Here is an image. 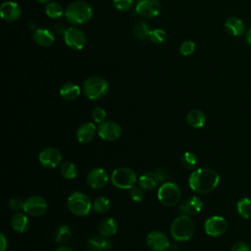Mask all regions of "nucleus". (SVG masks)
I'll return each instance as SVG.
<instances>
[{
	"mask_svg": "<svg viewBox=\"0 0 251 251\" xmlns=\"http://www.w3.org/2000/svg\"><path fill=\"white\" fill-rule=\"evenodd\" d=\"M157 196L159 201L167 207L177 204L180 200V189L175 182H163L158 189Z\"/></svg>",
	"mask_w": 251,
	"mask_h": 251,
	"instance_id": "0eeeda50",
	"label": "nucleus"
},
{
	"mask_svg": "<svg viewBox=\"0 0 251 251\" xmlns=\"http://www.w3.org/2000/svg\"><path fill=\"white\" fill-rule=\"evenodd\" d=\"M204 228L207 234L211 236H220L224 234L227 228V223L221 216H213L206 220Z\"/></svg>",
	"mask_w": 251,
	"mask_h": 251,
	"instance_id": "4468645a",
	"label": "nucleus"
},
{
	"mask_svg": "<svg viewBox=\"0 0 251 251\" xmlns=\"http://www.w3.org/2000/svg\"><path fill=\"white\" fill-rule=\"evenodd\" d=\"M48 209L47 201L38 195L30 196L25 200L24 212L31 217L43 216Z\"/></svg>",
	"mask_w": 251,
	"mask_h": 251,
	"instance_id": "6e6552de",
	"label": "nucleus"
},
{
	"mask_svg": "<svg viewBox=\"0 0 251 251\" xmlns=\"http://www.w3.org/2000/svg\"><path fill=\"white\" fill-rule=\"evenodd\" d=\"M112 241L105 236L96 235L92 236L87 241L89 251H108L112 248Z\"/></svg>",
	"mask_w": 251,
	"mask_h": 251,
	"instance_id": "aec40b11",
	"label": "nucleus"
},
{
	"mask_svg": "<svg viewBox=\"0 0 251 251\" xmlns=\"http://www.w3.org/2000/svg\"><path fill=\"white\" fill-rule=\"evenodd\" d=\"M55 251H73L70 247H67V246H64V245H62V246H60V247H58Z\"/></svg>",
	"mask_w": 251,
	"mask_h": 251,
	"instance_id": "37998d69",
	"label": "nucleus"
},
{
	"mask_svg": "<svg viewBox=\"0 0 251 251\" xmlns=\"http://www.w3.org/2000/svg\"><path fill=\"white\" fill-rule=\"evenodd\" d=\"M225 29L230 35L239 36L245 32V25L239 18L230 17L225 22Z\"/></svg>",
	"mask_w": 251,
	"mask_h": 251,
	"instance_id": "412c9836",
	"label": "nucleus"
},
{
	"mask_svg": "<svg viewBox=\"0 0 251 251\" xmlns=\"http://www.w3.org/2000/svg\"><path fill=\"white\" fill-rule=\"evenodd\" d=\"M39 3H41V4H48L49 2H51L52 0H37Z\"/></svg>",
	"mask_w": 251,
	"mask_h": 251,
	"instance_id": "a18cd8bd",
	"label": "nucleus"
},
{
	"mask_svg": "<svg viewBox=\"0 0 251 251\" xmlns=\"http://www.w3.org/2000/svg\"><path fill=\"white\" fill-rule=\"evenodd\" d=\"M156 174H157L158 176H159L160 182H165V180H166L167 177H168V173H167V171H166L164 168H159V169H157Z\"/></svg>",
	"mask_w": 251,
	"mask_h": 251,
	"instance_id": "a19ab883",
	"label": "nucleus"
},
{
	"mask_svg": "<svg viewBox=\"0 0 251 251\" xmlns=\"http://www.w3.org/2000/svg\"><path fill=\"white\" fill-rule=\"evenodd\" d=\"M109 181V176L103 168H94L92 169L87 176L86 182L93 189H100L104 187Z\"/></svg>",
	"mask_w": 251,
	"mask_h": 251,
	"instance_id": "2eb2a0df",
	"label": "nucleus"
},
{
	"mask_svg": "<svg viewBox=\"0 0 251 251\" xmlns=\"http://www.w3.org/2000/svg\"><path fill=\"white\" fill-rule=\"evenodd\" d=\"M0 241H1V248H0V251H5L6 247H7V239H6V236L3 232L0 233Z\"/></svg>",
	"mask_w": 251,
	"mask_h": 251,
	"instance_id": "79ce46f5",
	"label": "nucleus"
},
{
	"mask_svg": "<svg viewBox=\"0 0 251 251\" xmlns=\"http://www.w3.org/2000/svg\"><path fill=\"white\" fill-rule=\"evenodd\" d=\"M22 14L21 7L13 1L3 2L0 7V16L6 22H15Z\"/></svg>",
	"mask_w": 251,
	"mask_h": 251,
	"instance_id": "dca6fc26",
	"label": "nucleus"
},
{
	"mask_svg": "<svg viewBox=\"0 0 251 251\" xmlns=\"http://www.w3.org/2000/svg\"><path fill=\"white\" fill-rule=\"evenodd\" d=\"M38 161L43 168L53 169L61 164L62 154L57 148L47 147L40 151L38 155Z\"/></svg>",
	"mask_w": 251,
	"mask_h": 251,
	"instance_id": "9b49d317",
	"label": "nucleus"
},
{
	"mask_svg": "<svg viewBox=\"0 0 251 251\" xmlns=\"http://www.w3.org/2000/svg\"><path fill=\"white\" fill-rule=\"evenodd\" d=\"M181 164L184 168L192 170L197 165V156L193 152H185L181 156Z\"/></svg>",
	"mask_w": 251,
	"mask_h": 251,
	"instance_id": "473e14b6",
	"label": "nucleus"
},
{
	"mask_svg": "<svg viewBox=\"0 0 251 251\" xmlns=\"http://www.w3.org/2000/svg\"><path fill=\"white\" fill-rule=\"evenodd\" d=\"M64 15L70 24L78 25L87 23L92 18L93 10L87 2L77 0L67 6Z\"/></svg>",
	"mask_w": 251,
	"mask_h": 251,
	"instance_id": "f03ea898",
	"label": "nucleus"
},
{
	"mask_svg": "<svg viewBox=\"0 0 251 251\" xmlns=\"http://www.w3.org/2000/svg\"><path fill=\"white\" fill-rule=\"evenodd\" d=\"M64 40L68 47L73 50H81L86 44V36L77 27H69L64 31Z\"/></svg>",
	"mask_w": 251,
	"mask_h": 251,
	"instance_id": "1a4fd4ad",
	"label": "nucleus"
},
{
	"mask_svg": "<svg viewBox=\"0 0 251 251\" xmlns=\"http://www.w3.org/2000/svg\"><path fill=\"white\" fill-rule=\"evenodd\" d=\"M133 0H113V6L116 10L121 12L128 11L132 8Z\"/></svg>",
	"mask_w": 251,
	"mask_h": 251,
	"instance_id": "c9c22d12",
	"label": "nucleus"
},
{
	"mask_svg": "<svg viewBox=\"0 0 251 251\" xmlns=\"http://www.w3.org/2000/svg\"><path fill=\"white\" fill-rule=\"evenodd\" d=\"M106 117H107V113L106 111L101 108V107H96L92 110L91 112V118L92 120L95 122V123H98V124H101L103 122H105L106 120Z\"/></svg>",
	"mask_w": 251,
	"mask_h": 251,
	"instance_id": "e433bc0d",
	"label": "nucleus"
},
{
	"mask_svg": "<svg viewBox=\"0 0 251 251\" xmlns=\"http://www.w3.org/2000/svg\"><path fill=\"white\" fill-rule=\"evenodd\" d=\"M186 122L191 127L200 128L206 123V116L201 110L193 109L186 115Z\"/></svg>",
	"mask_w": 251,
	"mask_h": 251,
	"instance_id": "393cba45",
	"label": "nucleus"
},
{
	"mask_svg": "<svg viewBox=\"0 0 251 251\" xmlns=\"http://www.w3.org/2000/svg\"><path fill=\"white\" fill-rule=\"evenodd\" d=\"M118 222L114 218L107 217L103 219L99 225V232L100 235L105 236V237H110L116 234L118 231Z\"/></svg>",
	"mask_w": 251,
	"mask_h": 251,
	"instance_id": "b1692460",
	"label": "nucleus"
},
{
	"mask_svg": "<svg viewBox=\"0 0 251 251\" xmlns=\"http://www.w3.org/2000/svg\"><path fill=\"white\" fill-rule=\"evenodd\" d=\"M111 202L106 196L97 197L92 203V209L98 214H105L110 210Z\"/></svg>",
	"mask_w": 251,
	"mask_h": 251,
	"instance_id": "c756f323",
	"label": "nucleus"
},
{
	"mask_svg": "<svg viewBox=\"0 0 251 251\" xmlns=\"http://www.w3.org/2000/svg\"><path fill=\"white\" fill-rule=\"evenodd\" d=\"M8 205L10 207V209L12 211H15V212H20L22 210H24V207H25V201L20 198V197H12L9 202H8Z\"/></svg>",
	"mask_w": 251,
	"mask_h": 251,
	"instance_id": "4c0bfd02",
	"label": "nucleus"
},
{
	"mask_svg": "<svg viewBox=\"0 0 251 251\" xmlns=\"http://www.w3.org/2000/svg\"><path fill=\"white\" fill-rule=\"evenodd\" d=\"M109 90L108 81L101 76H90L86 78L82 85L84 95L90 100H99L106 96Z\"/></svg>",
	"mask_w": 251,
	"mask_h": 251,
	"instance_id": "20e7f679",
	"label": "nucleus"
},
{
	"mask_svg": "<svg viewBox=\"0 0 251 251\" xmlns=\"http://www.w3.org/2000/svg\"><path fill=\"white\" fill-rule=\"evenodd\" d=\"M146 244L152 251H166L171 246L167 235L159 230L150 231L146 235Z\"/></svg>",
	"mask_w": 251,
	"mask_h": 251,
	"instance_id": "ddd939ff",
	"label": "nucleus"
},
{
	"mask_svg": "<svg viewBox=\"0 0 251 251\" xmlns=\"http://www.w3.org/2000/svg\"><path fill=\"white\" fill-rule=\"evenodd\" d=\"M45 14L51 19H59L65 14V11L60 3L51 1L45 7Z\"/></svg>",
	"mask_w": 251,
	"mask_h": 251,
	"instance_id": "7c9ffc66",
	"label": "nucleus"
},
{
	"mask_svg": "<svg viewBox=\"0 0 251 251\" xmlns=\"http://www.w3.org/2000/svg\"><path fill=\"white\" fill-rule=\"evenodd\" d=\"M80 87L74 82H67L60 88V95L66 100H75L80 95Z\"/></svg>",
	"mask_w": 251,
	"mask_h": 251,
	"instance_id": "a878e982",
	"label": "nucleus"
},
{
	"mask_svg": "<svg viewBox=\"0 0 251 251\" xmlns=\"http://www.w3.org/2000/svg\"><path fill=\"white\" fill-rule=\"evenodd\" d=\"M246 41H247V43L251 46V28L247 31V34H246Z\"/></svg>",
	"mask_w": 251,
	"mask_h": 251,
	"instance_id": "c03bdc74",
	"label": "nucleus"
},
{
	"mask_svg": "<svg viewBox=\"0 0 251 251\" xmlns=\"http://www.w3.org/2000/svg\"><path fill=\"white\" fill-rule=\"evenodd\" d=\"M135 12L144 18H155L161 12V4L158 0H137Z\"/></svg>",
	"mask_w": 251,
	"mask_h": 251,
	"instance_id": "f8f14e48",
	"label": "nucleus"
},
{
	"mask_svg": "<svg viewBox=\"0 0 251 251\" xmlns=\"http://www.w3.org/2000/svg\"><path fill=\"white\" fill-rule=\"evenodd\" d=\"M71 238H72V230L68 226L63 225L59 226V228L56 230L55 242L57 244L64 245L68 243L71 240Z\"/></svg>",
	"mask_w": 251,
	"mask_h": 251,
	"instance_id": "cd10ccee",
	"label": "nucleus"
},
{
	"mask_svg": "<svg viewBox=\"0 0 251 251\" xmlns=\"http://www.w3.org/2000/svg\"><path fill=\"white\" fill-rule=\"evenodd\" d=\"M203 207L202 200L197 196H191L182 202L179 206V210L188 216H193L198 214Z\"/></svg>",
	"mask_w": 251,
	"mask_h": 251,
	"instance_id": "a211bd4d",
	"label": "nucleus"
},
{
	"mask_svg": "<svg viewBox=\"0 0 251 251\" xmlns=\"http://www.w3.org/2000/svg\"><path fill=\"white\" fill-rule=\"evenodd\" d=\"M129 196H130L132 201H134V202H141V201H143L145 195H144L143 189L140 186L139 187L133 186L130 189V191H129Z\"/></svg>",
	"mask_w": 251,
	"mask_h": 251,
	"instance_id": "58836bf2",
	"label": "nucleus"
},
{
	"mask_svg": "<svg viewBox=\"0 0 251 251\" xmlns=\"http://www.w3.org/2000/svg\"><path fill=\"white\" fill-rule=\"evenodd\" d=\"M11 226L16 232L24 233L29 227V220L25 214L18 212L11 219Z\"/></svg>",
	"mask_w": 251,
	"mask_h": 251,
	"instance_id": "5701e85b",
	"label": "nucleus"
},
{
	"mask_svg": "<svg viewBox=\"0 0 251 251\" xmlns=\"http://www.w3.org/2000/svg\"><path fill=\"white\" fill-rule=\"evenodd\" d=\"M194 223L192 219L185 214L177 216L172 223L170 231L173 238L176 241H188L194 234Z\"/></svg>",
	"mask_w": 251,
	"mask_h": 251,
	"instance_id": "7ed1b4c3",
	"label": "nucleus"
},
{
	"mask_svg": "<svg viewBox=\"0 0 251 251\" xmlns=\"http://www.w3.org/2000/svg\"><path fill=\"white\" fill-rule=\"evenodd\" d=\"M32 38L36 44L42 47H49L55 42L53 32L47 28H36L33 31Z\"/></svg>",
	"mask_w": 251,
	"mask_h": 251,
	"instance_id": "6ab92c4d",
	"label": "nucleus"
},
{
	"mask_svg": "<svg viewBox=\"0 0 251 251\" xmlns=\"http://www.w3.org/2000/svg\"><path fill=\"white\" fill-rule=\"evenodd\" d=\"M236 210L239 216H241L242 218H251V199L247 197L239 199L236 204Z\"/></svg>",
	"mask_w": 251,
	"mask_h": 251,
	"instance_id": "c85d7f7f",
	"label": "nucleus"
},
{
	"mask_svg": "<svg viewBox=\"0 0 251 251\" xmlns=\"http://www.w3.org/2000/svg\"><path fill=\"white\" fill-rule=\"evenodd\" d=\"M160 182L159 176L156 172H147L141 175L138 178L139 186L144 190L154 189Z\"/></svg>",
	"mask_w": 251,
	"mask_h": 251,
	"instance_id": "4be33fe9",
	"label": "nucleus"
},
{
	"mask_svg": "<svg viewBox=\"0 0 251 251\" xmlns=\"http://www.w3.org/2000/svg\"><path fill=\"white\" fill-rule=\"evenodd\" d=\"M67 206L70 212L77 217L87 216L92 209V202L88 196L80 191H75L69 195Z\"/></svg>",
	"mask_w": 251,
	"mask_h": 251,
	"instance_id": "39448f33",
	"label": "nucleus"
},
{
	"mask_svg": "<svg viewBox=\"0 0 251 251\" xmlns=\"http://www.w3.org/2000/svg\"><path fill=\"white\" fill-rule=\"evenodd\" d=\"M219 182L220 176L216 171L209 168L196 169L188 177L190 188L193 191L202 194L212 192L218 186Z\"/></svg>",
	"mask_w": 251,
	"mask_h": 251,
	"instance_id": "f257e3e1",
	"label": "nucleus"
},
{
	"mask_svg": "<svg viewBox=\"0 0 251 251\" xmlns=\"http://www.w3.org/2000/svg\"><path fill=\"white\" fill-rule=\"evenodd\" d=\"M231 251H251L248 244L244 242H237L231 247Z\"/></svg>",
	"mask_w": 251,
	"mask_h": 251,
	"instance_id": "ea45409f",
	"label": "nucleus"
},
{
	"mask_svg": "<svg viewBox=\"0 0 251 251\" xmlns=\"http://www.w3.org/2000/svg\"><path fill=\"white\" fill-rule=\"evenodd\" d=\"M96 130V126L93 123L86 122L77 127L75 131V137L80 143H88L94 138Z\"/></svg>",
	"mask_w": 251,
	"mask_h": 251,
	"instance_id": "f3484780",
	"label": "nucleus"
},
{
	"mask_svg": "<svg viewBox=\"0 0 251 251\" xmlns=\"http://www.w3.org/2000/svg\"><path fill=\"white\" fill-rule=\"evenodd\" d=\"M99 137L106 141H115L120 138L122 134V127L119 124L113 121H105L99 124L97 128Z\"/></svg>",
	"mask_w": 251,
	"mask_h": 251,
	"instance_id": "9d476101",
	"label": "nucleus"
},
{
	"mask_svg": "<svg viewBox=\"0 0 251 251\" xmlns=\"http://www.w3.org/2000/svg\"><path fill=\"white\" fill-rule=\"evenodd\" d=\"M152 29L150 28V26L145 23V22H142V23H138L134 28H133V32H134V35L138 38V39H146V38H149V34H150V31Z\"/></svg>",
	"mask_w": 251,
	"mask_h": 251,
	"instance_id": "2f4dec72",
	"label": "nucleus"
},
{
	"mask_svg": "<svg viewBox=\"0 0 251 251\" xmlns=\"http://www.w3.org/2000/svg\"><path fill=\"white\" fill-rule=\"evenodd\" d=\"M137 181V176L133 170L127 167L117 168L111 175V182L120 189H131Z\"/></svg>",
	"mask_w": 251,
	"mask_h": 251,
	"instance_id": "423d86ee",
	"label": "nucleus"
},
{
	"mask_svg": "<svg viewBox=\"0 0 251 251\" xmlns=\"http://www.w3.org/2000/svg\"><path fill=\"white\" fill-rule=\"evenodd\" d=\"M195 47H196V44H195L194 41H192V40H185V41H183L181 43V45L179 47V53L182 56L191 55L194 52Z\"/></svg>",
	"mask_w": 251,
	"mask_h": 251,
	"instance_id": "f704fd0d",
	"label": "nucleus"
},
{
	"mask_svg": "<svg viewBox=\"0 0 251 251\" xmlns=\"http://www.w3.org/2000/svg\"><path fill=\"white\" fill-rule=\"evenodd\" d=\"M60 173L64 178L74 179L77 176V168L73 162L66 161V162L62 163V165L60 167Z\"/></svg>",
	"mask_w": 251,
	"mask_h": 251,
	"instance_id": "bb28decb",
	"label": "nucleus"
},
{
	"mask_svg": "<svg viewBox=\"0 0 251 251\" xmlns=\"http://www.w3.org/2000/svg\"><path fill=\"white\" fill-rule=\"evenodd\" d=\"M149 39L150 41H152L155 44H161L163 42L166 41L167 39V34L166 32L161 29V28H156V29H152L150 31L149 34Z\"/></svg>",
	"mask_w": 251,
	"mask_h": 251,
	"instance_id": "72a5a7b5",
	"label": "nucleus"
}]
</instances>
